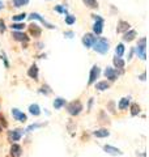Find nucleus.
<instances>
[{
	"label": "nucleus",
	"instance_id": "f257e3e1",
	"mask_svg": "<svg viewBox=\"0 0 149 157\" xmlns=\"http://www.w3.org/2000/svg\"><path fill=\"white\" fill-rule=\"evenodd\" d=\"M94 48V51L98 52V54H106L109 51V48H110V43H109V41L106 38H98L96 39V42L93 43V46Z\"/></svg>",
	"mask_w": 149,
	"mask_h": 157
},
{
	"label": "nucleus",
	"instance_id": "f03ea898",
	"mask_svg": "<svg viewBox=\"0 0 149 157\" xmlns=\"http://www.w3.org/2000/svg\"><path fill=\"white\" fill-rule=\"evenodd\" d=\"M145 47H147V38L143 37L140 41L137 42V46L133 48V52H136V55L139 58H141L143 60L147 59V54H145Z\"/></svg>",
	"mask_w": 149,
	"mask_h": 157
},
{
	"label": "nucleus",
	"instance_id": "7ed1b4c3",
	"mask_svg": "<svg viewBox=\"0 0 149 157\" xmlns=\"http://www.w3.org/2000/svg\"><path fill=\"white\" fill-rule=\"evenodd\" d=\"M93 18H94V25H93V32L94 34H97V36H99V34L102 33L103 30V18L97 16V14H92Z\"/></svg>",
	"mask_w": 149,
	"mask_h": 157
},
{
	"label": "nucleus",
	"instance_id": "20e7f679",
	"mask_svg": "<svg viewBox=\"0 0 149 157\" xmlns=\"http://www.w3.org/2000/svg\"><path fill=\"white\" fill-rule=\"evenodd\" d=\"M82 110V105L80 101H74V102H71L68 105V113L71 115H78Z\"/></svg>",
	"mask_w": 149,
	"mask_h": 157
},
{
	"label": "nucleus",
	"instance_id": "39448f33",
	"mask_svg": "<svg viewBox=\"0 0 149 157\" xmlns=\"http://www.w3.org/2000/svg\"><path fill=\"white\" fill-rule=\"evenodd\" d=\"M24 135V131L22 130H12V131H8V140L11 143H14V141H18Z\"/></svg>",
	"mask_w": 149,
	"mask_h": 157
},
{
	"label": "nucleus",
	"instance_id": "423d86ee",
	"mask_svg": "<svg viewBox=\"0 0 149 157\" xmlns=\"http://www.w3.org/2000/svg\"><path fill=\"white\" fill-rule=\"evenodd\" d=\"M29 18H30V20H38V21H41V22H42L43 25L46 26L47 29H55V26H54L52 24L47 22L46 20H44V18L41 16V14H39V13H37V12H33V13H30V14H29Z\"/></svg>",
	"mask_w": 149,
	"mask_h": 157
},
{
	"label": "nucleus",
	"instance_id": "0eeeda50",
	"mask_svg": "<svg viewBox=\"0 0 149 157\" xmlns=\"http://www.w3.org/2000/svg\"><path fill=\"white\" fill-rule=\"evenodd\" d=\"M96 39H97V37H94V34H92V33H86L85 36L82 37V45L85 46L86 48H88V47H92V46H93V43L96 42Z\"/></svg>",
	"mask_w": 149,
	"mask_h": 157
},
{
	"label": "nucleus",
	"instance_id": "6e6552de",
	"mask_svg": "<svg viewBox=\"0 0 149 157\" xmlns=\"http://www.w3.org/2000/svg\"><path fill=\"white\" fill-rule=\"evenodd\" d=\"M12 117H13L16 121H18V122H22V123H25V122L28 121V117H26V114H24V113H22L21 110L16 109V107H13V109H12Z\"/></svg>",
	"mask_w": 149,
	"mask_h": 157
},
{
	"label": "nucleus",
	"instance_id": "1a4fd4ad",
	"mask_svg": "<svg viewBox=\"0 0 149 157\" xmlns=\"http://www.w3.org/2000/svg\"><path fill=\"white\" fill-rule=\"evenodd\" d=\"M103 151H105L107 155H111V156H120V155H123V152L119 148L113 147V145H109V144L103 145Z\"/></svg>",
	"mask_w": 149,
	"mask_h": 157
},
{
	"label": "nucleus",
	"instance_id": "9d476101",
	"mask_svg": "<svg viewBox=\"0 0 149 157\" xmlns=\"http://www.w3.org/2000/svg\"><path fill=\"white\" fill-rule=\"evenodd\" d=\"M99 73H101V70H99V67H98L97 64L93 66L92 70H90V75H89V84H93V82L97 80L98 76H99Z\"/></svg>",
	"mask_w": 149,
	"mask_h": 157
},
{
	"label": "nucleus",
	"instance_id": "9b49d317",
	"mask_svg": "<svg viewBox=\"0 0 149 157\" xmlns=\"http://www.w3.org/2000/svg\"><path fill=\"white\" fill-rule=\"evenodd\" d=\"M103 73H105L106 78H109V80H111V81L117 80V78H118V75H119L118 71L115 70V68H111V67H107Z\"/></svg>",
	"mask_w": 149,
	"mask_h": 157
},
{
	"label": "nucleus",
	"instance_id": "f8f14e48",
	"mask_svg": "<svg viewBox=\"0 0 149 157\" xmlns=\"http://www.w3.org/2000/svg\"><path fill=\"white\" fill-rule=\"evenodd\" d=\"M11 156L12 157H21L22 156V148L18 144H13L11 147Z\"/></svg>",
	"mask_w": 149,
	"mask_h": 157
},
{
	"label": "nucleus",
	"instance_id": "ddd939ff",
	"mask_svg": "<svg viewBox=\"0 0 149 157\" xmlns=\"http://www.w3.org/2000/svg\"><path fill=\"white\" fill-rule=\"evenodd\" d=\"M38 67L37 64H33L30 66V68H29V71H28V76L30 77V78H34V80H38Z\"/></svg>",
	"mask_w": 149,
	"mask_h": 157
},
{
	"label": "nucleus",
	"instance_id": "4468645a",
	"mask_svg": "<svg viewBox=\"0 0 149 157\" xmlns=\"http://www.w3.org/2000/svg\"><path fill=\"white\" fill-rule=\"evenodd\" d=\"M12 37H13V39H16V41H20V42H26V41H29V38L25 36V33H22V32H12Z\"/></svg>",
	"mask_w": 149,
	"mask_h": 157
},
{
	"label": "nucleus",
	"instance_id": "2eb2a0df",
	"mask_svg": "<svg viewBox=\"0 0 149 157\" xmlns=\"http://www.w3.org/2000/svg\"><path fill=\"white\" fill-rule=\"evenodd\" d=\"M137 36L136 30H127L126 33H124V37H123V41L124 42H131L135 39V37Z\"/></svg>",
	"mask_w": 149,
	"mask_h": 157
},
{
	"label": "nucleus",
	"instance_id": "dca6fc26",
	"mask_svg": "<svg viewBox=\"0 0 149 157\" xmlns=\"http://www.w3.org/2000/svg\"><path fill=\"white\" fill-rule=\"evenodd\" d=\"M128 29H130V24L127 21H119L118 22V28H117L118 33H126Z\"/></svg>",
	"mask_w": 149,
	"mask_h": 157
},
{
	"label": "nucleus",
	"instance_id": "f3484780",
	"mask_svg": "<svg viewBox=\"0 0 149 157\" xmlns=\"http://www.w3.org/2000/svg\"><path fill=\"white\" fill-rule=\"evenodd\" d=\"M93 135L96 137H107L110 135V131L106 130V128H99V130H96L93 132Z\"/></svg>",
	"mask_w": 149,
	"mask_h": 157
},
{
	"label": "nucleus",
	"instance_id": "a211bd4d",
	"mask_svg": "<svg viewBox=\"0 0 149 157\" xmlns=\"http://www.w3.org/2000/svg\"><path fill=\"white\" fill-rule=\"evenodd\" d=\"M54 107H55L56 110H59V109H62L63 106H66V100L64 98H62V97H58V98H55L54 100Z\"/></svg>",
	"mask_w": 149,
	"mask_h": 157
},
{
	"label": "nucleus",
	"instance_id": "6ab92c4d",
	"mask_svg": "<svg viewBox=\"0 0 149 157\" xmlns=\"http://www.w3.org/2000/svg\"><path fill=\"white\" fill-rule=\"evenodd\" d=\"M29 113L34 117H38L39 114H41V109H39V106L37 104H32L30 106H29Z\"/></svg>",
	"mask_w": 149,
	"mask_h": 157
},
{
	"label": "nucleus",
	"instance_id": "aec40b11",
	"mask_svg": "<svg viewBox=\"0 0 149 157\" xmlns=\"http://www.w3.org/2000/svg\"><path fill=\"white\" fill-rule=\"evenodd\" d=\"M128 105H130V97H123L120 101H119V105H118V107L120 110H126L127 107H128Z\"/></svg>",
	"mask_w": 149,
	"mask_h": 157
},
{
	"label": "nucleus",
	"instance_id": "412c9836",
	"mask_svg": "<svg viewBox=\"0 0 149 157\" xmlns=\"http://www.w3.org/2000/svg\"><path fill=\"white\" fill-rule=\"evenodd\" d=\"M109 86H110V84H109L107 81H98L97 84H96V89H98V90H106V89H109Z\"/></svg>",
	"mask_w": 149,
	"mask_h": 157
},
{
	"label": "nucleus",
	"instance_id": "4be33fe9",
	"mask_svg": "<svg viewBox=\"0 0 149 157\" xmlns=\"http://www.w3.org/2000/svg\"><path fill=\"white\" fill-rule=\"evenodd\" d=\"M29 29H30V34H32V36H34V37H39V36H41V29H39L36 24H34V25H30V26H29Z\"/></svg>",
	"mask_w": 149,
	"mask_h": 157
},
{
	"label": "nucleus",
	"instance_id": "5701e85b",
	"mask_svg": "<svg viewBox=\"0 0 149 157\" xmlns=\"http://www.w3.org/2000/svg\"><path fill=\"white\" fill-rule=\"evenodd\" d=\"M25 28V24L24 22H13L11 25V29L13 32H20V30H24Z\"/></svg>",
	"mask_w": 149,
	"mask_h": 157
},
{
	"label": "nucleus",
	"instance_id": "b1692460",
	"mask_svg": "<svg viewBox=\"0 0 149 157\" xmlns=\"http://www.w3.org/2000/svg\"><path fill=\"white\" fill-rule=\"evenodd\" d=\"M113 63H114V66H115V68H124V60L122 58H118V56H115L114 58V60H113Z\"/></svg>",
	"mask_w": 149,
	"mask_h": 157
},
{
	"label": "nucleus",
	"instance_id": "393cba45",
	"mask_svg": "<svg viewBox=\"0 0 149 157\" xmlns=\"http://www.w3.org/2000/svg\"><path fill=\"white\" fill-rule=\"evenodd\" d=\"M84 4L88 7V8H98V3H97V0H82Z\"/></svg>",
	"mask_w": 149,
	"mask_h": 157
},
{
	"label": "nucleus",
	"instance_id": "a878e982",
	"mask_svg": "<svg viewBox=\"0 0 149 157\" xmlns=\"http://www.w3.org/2000/svg\"><path fill=\"white\" fill-rule=\"evenodd\" d=\"M115 54H117L118 58H120L123 54H124V45H123V43H119V45H117V47H115Z\"/></svg>",
	"mask_w": 149,
	"mask_h": 157
},
{
	"label": "nucleus",
	"instance_id": "bb28decb",
	"mask_svg": "<svg viewBox=\"0 0 149 157\" xmlns=\"http://www.w3.org/2000/svg\"><path fill=\"white\" fill-rule=\"evenodd\" d=\"M28 4H29V0H13V6L16 7V8L28 6Z\"/></svg>",
	"mask_w": 149,
	"mask_h": 157
},
{
	"label": "nucleus",
	"instance_id": "cd10ccee",
	"mask_svg": "<svg viewBox=\"0 0 149 157\" xmlns=\"http://www.w3.org/2000/svg\"><path fill=\"white\" fill-rule=\"evenodd\" d=\"M139 113H140V106H139L137 104H132L131 105V115L132 117H136Z\"/></svg>",
	"mask_w": 149,
	"mask_h": 157
},
{
	"label": "nucleus",
	"instance_id": "c85d7f7f",
	"mask_svg": "<svg viewBox=\"0 0 149 157\" xmlns=\"http://www.w3.org/2000/svg\"><path fill=\"white\" fill-rule=\"evenodd\" d=\"M74 21H76V17L72 16V14H67L66 16V24H68V25H72V24H74Z\"/></svg>",
	"mask_w": 149,
	"mask_h": 157
},
{
	"label": "nucleus",
	"instance_id": "c756f323",
	"mask_svg": "<svg viewBox=\"0 0 149 157\" xmlns=\"http://www.w3.org/2000/svg\"><path fill=\"white\" fill-rule=\"evenodd\" d=\"M25 17H26V14H25V13H20V14L13 16L12 20H13V21H22V20H25Z\"/></svg>",
	"mask_w": 149,
	"mask_h": 157
},
{
	"label": "nucleus",
	"instance_id": "7c9ffc66",
	"mask_svg": "<svg viewBox=\"0 0 149 157\" xmlns=\"http://www.w3.org/2000/svg\"><path fill=\"white\" fill-rule=\"evenodd\" d=\"M39 93H44V94H50L51 93V89H50V86H47V85H43L41 89H39Z\"/></svg>",
	"mask_w": 149,
	"mask_h": 157
},
{
	"label": "nucleus",
	"instance_id": "2f4dec72",
	"mask_svg": "<svg viewBox=\"0 0 149 157\" xmlns=\"http://www.w3.org/2000/svg\"><path fill=\"white\" fill-rule=\"evenodd\" d=\"M55 11L59 13H67V7H63L62 4H59V6L55 7Z\"/></svg>",
	"mask_w": 149,
	"mask_h": 157
},
{
	"label": "nucleus",
	"instance_id": "473e14b6",
	"mask_svg": "<svg viewBox=\"0 0 149 157\" xmlns=\"http://www.w3.org/2000/svg\"><path fill=\"white\" fill-rule=\"evenodd\" d=\"M43 124H39V123H36V124H30V126H29L28 127V128H26V131L28 132H32L33 130H37V128H39V127H42Z\"/></svg>",
	"mask_w": 149,
	"mask_h": 157
},
{
	"label": "nucleus",
	"instance_id": "72a5a7b5",
	"mask_svg": "<svg viewBox=\"0 0 149 157\" xmlns=\"http://www.w3.org/2000/svg\"><path fill=\"white\" fill-rule=\"evenodd\" d=\"M6 29H7L6 22H4L3 20H0V33H4V32H6Z\"/></svg>",
	"mask_w": 149,
	"mask_h": 157
},
{
	"label": "nucleus",
	"instance_id": "f704fd0d",
	"mask_svg": "<svg viewBox=\"0 0 149 157\" xmlns=\"http://www.w3.org/2000/svg\"><path fill=\"white\" fill-rule=\"evenodd\" d=\"M73 36H74V33L73 32H64V37H67V38H73Z\"/></svg>",
	"mask_w": 149,
	"mask_h": 157
},
{
	"label": "nucleus",
	"instance_id": "c9c22d12",
	"mask_svg": "<svg viewBox=\"0 0 149 157\" xmlns=\"http://www.w3.org/2000/svg\"><path fill=\"white\" fill-rule=\"evenodd\" d=\"M2 59H3V60H4V63H6V67L8 68L9 67V63H8V60H7V56H6V54H2Z\"/></svg>",
	"mask_w": 149,
	"mask_h": 157
},
{
	"label": "nucleus",
	"instance_id": "e433bc0d",
	"mask_svg": "<svg viewBox=\"0 0 149 157\" xmlns=\"http://www.w3.org/2000/svg\"><path fill=\"white\" fill-rule=\"evenodd\" d=\"M0 123H2L4 127L7 126V122H6V118H4V117H0Z\"/></svg>",
	"mask_w": 149,
	"mask_h": 157
},
{
	"label": "nucleus",
	"instance_id": "4c0bfd02",
	"mask_svg": "<svg viewBox=\"0 0 149 157\" xmlns=\"http://www.w3.org/2000/svg\"><path fill=\"white\" fill-rule=\"evenodd\" d=\"M145 76H147V73H145V72H144V73H143V75L140 76V80H143V81H144V80H145Z\"/></svg>",
	"mask_w": 149,
	"mask_h": 157
},
{
	"label": "nucleus",
	"instance_id": "58836bf2",
	"mask_svg": "<svg viewBox=\"0 0 149 157\" xmlns=\"http://www.w3.org/2000/svg\"><path fill=\"white\" fill-rule=\"evenodd\" d=\"M109 106H110L111 107V111L114 113V111H115V110H114V102H110V104H109Z\"/></svg>",
	"mask_w": 149,
	"mask_h": 157
},
{
	"label": "nucleus",
	"instance_id": "ea45409f",
	"mask_svg": "<svg viewBox=\"0 0 149 157\" xmlns=\"http://www.w3.org/2000/svg\"><path fill=\"white\" fill-rule=\"evenodd\" d=\"M133 55V48H132V50H131V52H130V55H128V60H130V59H131V56Z\"/></svg>",
	"mask_w": 149,
	"mask_h": 157
},
{
	"label": "nucleus",
	"instance_id": "a19ab883",
	"mask_svg": "<svg viewBox=\"0 0 149 157\" xmlns=\"http://www.w3.org/2000/svg\"><path fill=\"white\" fill-rule=\"evenodd\" d=\"M3 7H4V4H3L2 0H0V9H3Z\"/></svg>",
	"mask_w": 149,
	"mask_h": 157
},
{
	"label": "nucleus",
	"instance_id": "79ce46f5",
	"mask_svg": "<svg viewBox=\"0 0 149 157\" xmlns=\"http://www.w3.org/2000/svg\"><path fill=\"white\" fill-rule=\"evenodd\" d=\"M0 131H2V127H0Z\"/></svg>",
	"mask_w": 149,
	"mask_h": 157
}]
</instances>
